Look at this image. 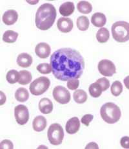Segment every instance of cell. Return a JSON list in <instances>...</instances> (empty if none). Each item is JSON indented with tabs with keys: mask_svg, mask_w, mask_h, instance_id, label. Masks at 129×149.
Masks as SVG:
<instances>
[{
	"mask_svg": "<svg viewBox=\"0 0 129 149\" xmlns=\"http://www.w3.org/2000/svg\"><path fill=\"white\" fill-rule=\"evenodd\" d=\"M47 136L50 144L53 145H59L61 144L63 139V129L59 124L54 123L51 125L48 128Z\"/></svg>",
	"mask_w": 129,
	"mask_h": 149,
	"instance_id": "6",
	"label": "cell"
},
{
	"mask_svg": "<svg viewBox=\"0 0 129 149\" xmlns=\"http://www.w3.org/2000/svg\"><path fill=\"white\" fill-rule=\"evenodd\" d=\"M20 79L19 72L16 70H10L7 74L6 79L10 84H15V83L19 82Z\"/></svg>",
	"mask_w": 129,
	"mask_h": 149,
	"instance_id": "27",
	"label": "cell"
},
{
	"mask_svg": "<svg viewBox=\"0 0 129 149\" xmlns=\"http://www.w3.org/2000/svg\"><path fill=\"white\" fill-rule=\"evenodd\" d=\"M18 13L14 10H8L6 11L3 15L2 19L5 24L11 25L15 24L18 20Z\"/></svg>",
	"mask_w": 129,
	"mask_h": 149,
	"instance_id": "13",
	"label": "cell"
},
{
	"mask_svg": "<svg viewBox=\"0 0 129 149\" xmlns=\"http://www.w3.org/2000/svg\"><path fill=\"white\" fill-rule=\"evenodd\" d=\"M98 70L103 76L112 77L116 72V68L114 63L107 59L102 60L98 64Z\"/></svg>",
	"mask_w": 129,
	"mask_h": 149,
	"instance_id": "9",
	"label": "cell"
},
{
	"mask_svg": "<svg viewBox=\"0 0 129 149\" xmlns=\"http://www.w3.org/2000/svg\"><path fill=\"white\" fill-rule=\"evenodd\" d=\"M80 127V122L76 117H72L67 121L65 129L67 132L69 134H74L78 132Z\"/></svg>",
	"mask_w": 129,
	"mask_h": 149,
	"instance_id": "12",
	"label": "cell"
},
{
	"mask_svg": "<svg viewBox=\"0 0 129 149\" xmlns=\"http://www.w3.org/2000/svg\"><path fill=\"white\" fill-rule=\"evenodd\" d=\"M52 72L56 78L68 81L81 77L85 69V61L78 51L71 48H63L52 54Z\"/></svg>",
	"mask_w": 129,
	"mask_h": 149,
	"instance_id": "1",
	"label": "cell"
},
{
	"mask_svg": "<svg viewBox=\"0 0 129 149\" xmlns=\"http://www.w3.org/2000/svg\"><path fill=\"white\" fill-rule=\"evenodd\" d=\"M123 85L121 82L115 81L111 86V93L114 96L117 97L122 93Z\"/></svg>",
	"mask_w": 129,
	"mask_h": 149,
	"instance_id": "28",
	"label": "cell"
},
{
	"mask_svg": "<svg viewBox=\"0 0 129 149\" xmlns=\"http://www.w3.org/2000/svg\"><path fill=\"white\" fill-rule=\"evenodd\" d=\"M73 97L75 102L79 104H83L87 100V94L83 90H76L73 94Z\"/></svg>",
	"mask_w": 129,
	"mask_h": 149,
	"instance_id": "23",
	"label": "cell"
},
{
	"mask_svg": "<svg viewBox=\"0 0 129 149\" xmlns=\"http://www.w3.org/2000/svg\"><path fill=\"white\" fill-rule=\"evenodd\" d=\"M75 10L74 3L70 1L65 2L59 7V13L63 16H68L72 14Z\"/></svg>",
	"mask_w": 129,
	"mask_h": 149,
	"instance_id": "17",
	"label": "cell"
},
{
	"mask_svg": "<svg viewBox=\"0 0 129 149\" xmlns=\"http://www.w3.org/2000/svg\"><path fill=\"white\" fill-rule=\"evenodd\" d=\"M18 33L13 31L8 30L5 31L3 36V40L6 43H14L17 40Z\"/></svg>",
	"mask_w": 129,
	"mask_h": 149,
	"instance_id": "24",
	"label": "cell"
},
{
	"mask_svg": "<svg viewBox=\"0 0 129 149\" xmlns=\"http://www.w3.org/2000/svg\"><path fill=\"white\" fill-rule=\"evenodd\" d=\"M39 109L43 114H48L53 110V104L49 99L43 98L39 102Z\"/></svg>",
	"mask_w": 129,
	"mask_h": 149,
	"instance_id": "14",
	"label": "cell"
},
{
	"mask_svg": "<svg viewBox=\"0 0 129 149\" xmlns=\"http://www.w3.org/2000/svg\"><path fill=\"white\" fill-rule=\"evenodd\" d=\"M51 52L50 45L47 43H39L35 48V53L39 58H47L49 56Z\"/></svg>",
	"mask_w": 129,
	"mask_h": 149,
	"instance_id": "11",
	"label": "cell"
},
{
	"mask_svg": "<svg viewBox=\"0 0 129 149\" xmlns=\"http://www.w3.org/2000/svg\"><path fill=\"white\" fill-rule=\"evenodd\" d=\"M14 148V145L12 141H10V140L5 139L3 140L1 143V145H0V148H8V149H12Z\"/></svg>",
	"mask_w": 129,
	"mask_h": 149,
	"instance_id": "33",
	"label": "cell"
},
{
	"mask_svg": "<svg viewBox=\"0 0 129 149\" xmlns=\"http://www.w3.org/2000/svg\"><path fill=\"white\" fill-rule=\"evenodd\" d=\"M93 119L94 116L92 115H91V114H86L84 116H83L81 121L83 124L87 126V127H88L90 123L92 121Z\"/></svg>",
	"mask_w": 129,
	"mask_h": 149,
	"instance_id": "32",
	"label": "cell"
},
{
	"mask_svg": "<svg viewBox=\"0 0 129 149\" xmlns=\"http://www.w3.org/2000/svg\"><path fill=\"white\" fill-rule=\"evenodd\" d=\"M123 82H124L125 87L129 90V75L127 76L124 80H123Z\"/></svg>",
	"mask_w": 129,
	"mask_h": 149,
	"instance_id": "36",
	"label": "cell"
},
{
	"mask_svg": "<svg viewBox=\"0 0 129 149\" xmlns=\"http://www.w3.org/2000/svg\"><path fill=\"white\" fill-rule=\"evenodd\" d=\"M14 116L19 125H25L29 119V112L27 107L21 104L17 106L14 108Z\"/></svg>",
	"mask_w": 129,
	"mask_h": 149,
	"instance_id": "8",
	"label": "cell"
},
{
	"mask_svg": "<svg viewBox=\"0 0 129 149\" xmlns=\"http://www.w3.org/2000/svg\"><path fill=\"white\" fill-rule=\"evenodd\" d=\"M57 26L58 29L62 33H67L72 30L74 24L73 22L70 18H60L57 23Z\"/></svg>",
	"mask_w": 129,
	"mask_h": 149,
	"instance_id": "10",
	"label": "cell"
},
{
	"mask_svg": "<svg viewBox=\"0 0 129 149\" xmlns=\"http://www.w3.org/2000/svg\"><path fill=\"white\" fill-rule=\"evenodd\" d=\"M50 81L48 78L46 77H39L31 83L29 90L30 93L34 95H41L43 94L49 88Z\"/></svg>",
	"mask_w": 129,
	"mask_h": 149,
	"instance_id": "5",
	"label": "cell"
},
{
	"mask_svg": "<svg viewBox=\"0 0 129 149\" xmlns=\"http://www.w3.org/2000/svg\"><path fill=\"white\" fill-rule=\"evenodd\" d=\"M20 79L19 81V84L21 85H26L29 84L32 81V76L29 71L27 70H21L19 71Z\"/></svg>",
	"mask_w": 129,
	"mask_h": 149,
	"instance_id": "21",
	"label": "cell"
},
{
	"mask_svg": "<svg viewBox=\"0 0 129 149\" xmlns=\"http://www.w3.org/2000/svg\"><path fill=\"white\" fill-rule=\"evenodd\" d=\"M77 27L80 31H87L89 27V20L87 17L85 16H79L77 19Z\"/></svg>",
	"mask_w": 129,
	"mask_h": 149,
	"instance_id": "26",
	"label": "cell"
},
{
	"mask_svg": "<svg viewBox=\"0 0 129 149\" xmlns=\"http://www.w3.org/2000/svg\"><path fill=\"white\" fill-rule=\"evenodd\" d=\"M85 148L86 149H88V148H96V149H98L99 147H98V145H97L96 143L92 142V143H90L89 144H88L87 146H86Z\"/></svg>",
	"mask_w": 129,
	"mask_h": 149,
	"instance_id": "35",
	"label": "cell"
},
{
	"mask_svg": "<svg viewBox=\"0 0 129 149\" xmlns=\"http://www.w3.org/2000/svg\"><path fill=\"white\" fill-rule=\"evenodd\" d=\"M17 64L22 68H28L32 64V58L27 53L19 54L17 58Z\"/></svg>",
	"mask_w": 129,
	"mask_h": 149,
	"instance_id": "15",
	"label": "cell"
},
{
	"mask_svg": "<svg viewBox=\"0 0 129 149\" xmlns=\"http://www.w3.org/2000/svg\"><path fill=\"white\" fill-rule=\"evenodd\" d=\"M91 22L94 26L97 27H102L107 22V18L104 14L101 13H96L92 16Z\"/></svg>",
	"mask_w": 129,
	"mask_h": 149,
	"instance_id": "16",
	"label": "cell"
},
{
	"mask_svg": "<svg viewBox=\"0 0 129 149\" xmlns=\"http://www.w3.org/2000/svg\"><path fill=\"white\" fill-rule=\"evenodd\" d=\"M100 114L103 120L108 124H114L119 121L121 116L120 108L112 102H107L102 106Z\"/></svg>",
	"mask_w": 129,
	"mask_h": 149,
	"instance_id": "3",
	"label": "cell"
},
{
	"mask_svg": "<svg viewBox=\"0 0 129 149\" xmlns=\"http://www.w3.org/2000/svg\"><path fill=\"white\" fill-rule=\"evenodd\" d=\"M110 38L109 31L107 28H100L96 34L97 40L99 43L107 42Z\"/></svg>",
	"mask_w": 129,
	"mask_h": 149,
	"instance_id": "20",
	"label": "cell"
},
{
	"mask_svg": "<svg viewBox=\"0 0 129 149\" xmlns=\"http://www.w3.org/2000/svg\"><path fill=\"white\" fill-rule=\"evenodd\" d=\"M79 81L77 79H72L67 82V87L70 90H77V88L79 87Z\"/></svg>",
	"mask_w": 129,
	"mask_h": 149,
	"instance_id": "31",
	"label": "cell"
},
{
	"mask_svg": "<svg viewBox=\"0 0 129 149\" xmlns=\"http://www.w3.org/2000/svg\"><path fill=\"white\" fill-rule=\"evenodd\" d=\"M120 143L123 148H129V137H123L120 140Z\"/></svg>",
	"mask_w": 129,
	"mask_h": 149,
	"instance_id": "34",
	"label": "cell"
},
{
	"mask_svg": "<svg viewBox=\"0 0 129 149\" xmlns=\"http://www.w3.org/2000/svg\"><path fill=\"white\" fill-rule=\"evenodd\" d=\"M53 97L56 101L62 104H67L70 101V93L63 86H58L53 90Z\"/></svg>",
	"mask_w": 129,
	"mask_h": 149,
	"instance_id": "7",
	"label": "cell"
},
{
	"mask_svg": "<svg viewBox=\"0 0 129 149\" xmlns=\"http://www.w3.org/2000/svg\"><path fill=\"white\" fill-rule=\"evenodd\" d=\"M111 29L116 41L123 43L129 40V24L127 22H116L112 25Z\"/></svg>",
	"mask_w": 129,
	"mask_h": 149,
	"instance_id": "4",
	"label": "cell"
},
{
	"mask_svg": "<svg viewBox=\"0 0 129 149\" xmlns=\"http://www.w3.org/2000/svg\"><path fill=\"white\" fill-rule=\"evenodd\" d=\"M47 120L43 116H37L34 119L32 126L34 130L36 132H41L47 127Z\"/></svg>",
	"mask_w": 129,
	"mask_h": 149,
	"instance_id": "18",
	"label": "cell"
},
{
	"mask_svg": "<svg viewBox=\"0 0 129 149\" xmlns=\"http://www.w3.org/2000/svg\"><path fill=\"white\" fill-rule=\"evenodd\" d=\"M37 70L42 74H49L52 71V68L50 64L43 63V64H39L37 66Z\"/></svg>",
	"mask_w": 129,
	"mask_h": 149,
	"instance_id": "29",
	"label": "cell"
},
{
	"mask_svg": "<svg viewBox=\"0 0 129 149\" xmlns=\"http://www.w3.org/2000/svg\"><path fill=\"white\" fill-rule=\"evenodd\" d=\"M77 10L82 14H89L92 10V6L89 2L86 1H81L77 3Z\"/></svg>",
	"mask_w": 129,
	"mask_h": 149,
	"instance_id": "22",
	"label": "cell"
},
{
	"mask_svg": "<svg viewBox=\"0 0 129 149\" xmlns=\"http://www.w3.org/2000/svg\"><path fill=\"white\" fill-rule=\"evenodd\" d=\"M96 82L98 83L100 85V86L101 87L103 91H105L108 89L110 86V82L107 78L103 77V78H100L98 80H97Z\"/></svg>",
	"mask_w": 129,
	"mask_h": 149,
	"instance_id": "30",
	"label": "cell"
},
{
	"mask_svg": "<svg viewBox=\"0 0 129 149\" xmlns=\"http://www.w3.org/2000/svg\"><path fill=\"white\" fill-rule=\"evenodd\" d=\"M56 18V10L53 5L44 3L41 5L36 14V25L39 29L46 31L52 26Z\"/></svg>",
	"mask_w": 129,
	"mask_h": 149,
	"instance_id": "2",
	"label": "cell"
},
{
	"mask_svg": "<svg viewBox=\"0 0 129 149\" xmlns=\"http://www.w3.org/2000/svg\"><path fill=\"white\" fill-rule=\"evenodd\" d=\"M88 91H89L90 95L92 97H94V98L99 97L101 95L103 91L101 87L96 82L90 86L89 88H88Z\"/></svg>",
	"mask_w": 129,
	"mask_h": 149,
	"instance_id": "25",
	"label": "cell"
},
{
	"mask_svg": "<svg viewBox=\"0 0 129 149\" xmlns=\"http://www.w3.org/2000/svg\"><path fill=\"white\" fill-rule=\"evenodd\" d=\"M15 98L18 101L23 102L27 101L29 98V93H28L27 89L24 88H19L16 91Z\"/></svg>",
	"mask_w": 129,
	"mask_h": 149,
	"instance_id": "19",
	"label": "cell"
}]
</instances>
